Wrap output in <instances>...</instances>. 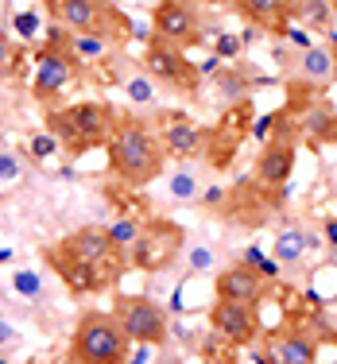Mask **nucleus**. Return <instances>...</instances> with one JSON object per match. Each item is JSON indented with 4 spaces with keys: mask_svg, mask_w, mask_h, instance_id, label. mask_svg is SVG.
<instances>
[{
    "mask_svg": "<svg viewBox=\"0 0 337 364\" xmlns=\"http://www.w3.org/2000/svg\"><path fill=\"white\" fill-rule=\"evenodd\" d=\"M105 151H109L112 175L120 182H128V186H148V182H155L163 175V163H167V151H163L159 136L148 132V128L132 117L117 120Z\"/></svg>",
    "mask_w": 337,
    "mask_h": 364,
    "instance_id": "1",
    "label": "nucleus"
},
{
    "mask_svg": "<svg viewBox=\"0 0 337 364\" xmlns=\"http://www.w3.org/2000/svg\"><path fill=\"white\" fill-rule=\"evenodd\" d=\"M117 128V112L101 101H77V105L47 112V132L58 136V144L70 151H90V147H105Z\"/></svg>",
    "mask_w": 337,
    "mask_h": 364,
    "instance_id": "2",
    "label": "nucleus"
},
{
    "mask_svg": "<svg viewBox=\"0 0 337 364\" xmlns=\"http://www.w3.org/2000/svg\"><path fill=\"white\" fill-rule=\"evenodd\" d=\"M70 360L74 364H124L128 360V333L105 310H90L77 318L70 333Z\"/></svg>",
    "mask_w": 337,
    "mask_h": 364,
    "instance_id": "3",
    "label": "nucleus"
},
{
    "mask_svg": "<svg viewBox=\"0 0 337 364\" xmlns=\"http://www.w3.org/2000/svg\"><path fill=\"white\" fill-rule=\"evenodd\" d=\"M183 245H186V237H183V229H178L175 221L155 218V221L144 225L140 240L128 248V264L140 267V272H148V275L167 272V267L178 259V252H183Z\"/></svg>",
    "mask_w": 337,
    "mask_h": 364,
    "instance_id": "4",
    "label": "nucleus"
},
{
    "mask_svg": "<svg viewBox=\"0 0 337 364\" xmlns=\"http://www.w3.org/2000/svg\"><path fill=\"white\" fill-rule=\"evenodd\" d=\"M117 322L124 326L128 341H136V345L159 349V345H167V337H171L163 306L155 299H144V294H124V299H117Z\"/></svg>",
    "mask_w": 337,
    "mask_h": 364,
    "instance_id": "5",
    "label": "nucleus"
},
{
    "mask_svg": "<svg viewBox=\"0 0 337 364\" xmlns=\"http://www.w3.org/2000/svg\"><path fill=\"white\" fill-rule=\"evenodd\" d=\"M58 245H63L66 252L97 264L101 272H109L112 283H117L120 272L128 267V248H120L117 240L109 237V229H101V225H82V229H74L70 237H63Z\"/></svg>",
    "mask_w": 337,
    "mask_h": 364,
    "instance_id": "6",
    "label": "nucleus"
},
{
    "mask_svg": "<svg viewBox=\"0 0 337 364\" xmlns=\"http://www.w3.org/2000/svg\"><path fill=\"white\" fill-rule=\"evenodd\" d=\"M144 70L167 85H178L186 93H194L198 82H202V70L183 55V47L163 43V39H148V47H144Z\"/></svg>",
    "mask_w": 337,
    "mask_h": 364,
    "instance_id": "7",
    "label": "nucleus"
},
{
    "mask_svg": "<svg viewBox=\"0 0 337 364\" xmlns=\"http://www.w3.org/2000/svg\"><path fill=\"white\" fill-rule=\"evenodd\" d=\"M151 28H155V39L163 43H175V47H194L202 43V20L198 12L183 0H159L151 12Z\"/></svg>",
    "mask_w": 337,
    "mask_h": 364,
    "instance_id": "8",
    "label": "nucleus"
},
{
    "mask_svg": "<svg viewBox=\"0 0 337 364\" xmlns=\"http://www.w3.org/2000/svg\"><path fill=\"white\" fill-rule=\"evenodd\" d=\"M43 256H47V264L58 272V279L66 283V291H74V294H97V291L112 287V275L109 272H101L97 264H90V259H82L74 252H66L63 245L47 248Z\"/></svg>",
    "mask_w": 337,
    "mask_h": 364,
    "instance_id": "9",
    "label": "nucleus"
},
{
    "mask_svg": "<svg viewBox=\"0 0 337 364\" xmlns=\"http://www.w3.org/2000/svg\"><path fill=\"white\" fill-rule=\"evenodd\" d=\"M210 326L232 345H252L264 329L256 302H229V299H218L210 306Z\"/></svg>",
    "mask_w": 337,
    "mask_h": 364,
    "instance_id": "10",
    "label": "nucleus"
},
{
    "mask_svg": "<svg viewBox=\"0 0 337 364\" xmlns=\"http://www.w3.org/2000/svg\"><path fill=\"white\" fill-rule=\"evenodd\" d=\"M74 63H77V58L70 55V47H58V43L43 47V50H39V58H36L31 97H36V101L58 97V93H63L66 85H70V77H74Z\"/></svg>",
    "mask_w": 337,
    "mask_h": 364,
    "instance_id": "11",
    "label": "nucleus"
},
{
    "mask_svg": "<svg viewBox=\"0 0 337 364\" xmlns=\"http://www.w3.org/2000/svg\"><path fill=\"white\" fill-rule=\"evenodd\" d=\"M248 132H252V105L245 101V105L229 109L218 124H213V132H210V163L213 167H225V163L232 159V151L245 144Z\"/></svg>",
    "mask_w": 337,
    "mask_h": 364,
    "instance_id": "12",
    "label": "nucleus"
},
{
    "mask_svg": "<svg viewBox=\"0 0 337 364\" xmlns=\"http://www.w3.org/2000/svg\"><path fill=\"white\" fill-rule=\"evenodd\" d=\"M47 8L70 36H85V31L97 36L109 0H47Z\"/></svg>",
    "mask_w": 337,
    "mask_h": 364,
    "instance_id": "13",
    "label": "nucleus"
},
{
    "mask_svg": "<svg viewBox=\"0 0 337 364\" xmlns=\"http://www.w3.org/2000/svg\"><path fill=\"white\" fill-rule=\"evenodd\" d=\"M213 291H218V299H229V302H260L264 272H260V267H252L248 259H245V264H229V267H221V272H218Z\"/></svg>",
    "mask_w": 337,
    "mask_h": 364,
    "instance_id": "14",
    "label": "nucleus"
},
{
    "mask_svg": "<svg viewBox=\"0 0 337 364\" xmlns=\"http://www.w3.org/2000/svg\"><path fill=\"white\" fill-rule=\"evenodd\" d=\"M264 364H318V345H314V337L299 333V329L267 333L264 337Z\"/></svg>",
    "mask_w": 337,
    "mask_h": 364,
    "instance_id": "15",
    "label": "nucleus"
},
{
    "mask_svg": "<svg viewBox=\"0 0 337 364\" xmlns=\"http://www.w3.org/2000/svg\"><path fill=\"white\" fill-rule=\"evenodd\" d=\"M167 124H163V151L175 155V159H194V155L205 151V132L194 124L190 117H163Z\"/></svg>",
    "mask_w": 337,
    "mask_h": 364,
    "instance_id": "16",
    "label": "nucleus"
},
{
    "mask_svg": "<svg viewBox=\"0 0 337 364\" xmlns=\"http://www.w3.org/2000/svg\"><path fill=\"white\" fill-rule=\"evenodd\" d=\"M295 171V144L291 140H267L260 159H256V182L264 186H283Z\"/></svg>",
    "mask_w": 337,
    "mask_h": 364,
    "instance_id": "17",
    "label": "nucleus"
},
{
    "mask_svg": "<svg viewBox=\"0 0 337 364\" xmlns=\"http://www.w3.org/2000/svg\"><path fill=\"white\" fill-rule=\"evenodd\" d=\"M295 4L299 0H237V8L252 23H264V28H275V31L291 28V20H295Z\"/></svg>",
    "mask_w": 337,
    "mask_h": 364,
    "instance_id": "18",
    "label": "nucleus"
},
{
    "mask_svg": "<svg viewBox=\"0 0 337 364\" xmlns=\"http://www.w3.org/2000/svg\"><path fill=\"white\" fill-rule=\"evenodd\" d=\"M310 248H318V240L310 237V232L295 229V225H287V229H279V232H275V240H272V259L291 267V264H299Z\"/></svg>",
    "mask_w": 337,
    "mask_h": 364,
    "instance_id": "19",
    "label": "nucleus"
},
{
    "mask_svg": "<svg viewBox=\"0 0 337 364\" xmlns=\"http://www.w3.org/2000/svg\"><path fill=\"white\" fill-rule=\"evenodd\" d=\"M302 132L310 136L314 144H333L337 140V112L330 105H306L302 109Z\"/></svg>",
    "mask_w": 337,
    "mask_h": 364,
    "instance_id": "20",
    "label": "nucleus"
},
{
    "mask_svg": "<svg viewBox=\"0 0 337 364\" xmlns=\"http://www.w3.org/2000/svg\"><path fill=\"white\" fill-rule=\"evenodd\" d=\"M299 70H302V77H306V82H330L333 70H337L333 47H326V43L306 47V50H302V58H299Z\"/></svg>",
    "mask_w": 337,
    "mask_h": 364,
    "instance_id": "21",
    "label": "nucleus"
},
{
    "mask_svg": "<svg viewBox=\"0 0 337 364\" xmlns=\"http://www.w3.org/2000/svg\"><path fill=\"white\" fill-rule=\"evenodd\" d=\"M112 50V43L105 36H93V31H85V36H70V55L77 63H105V55Z\"/></svg>",
    "mask_w": 337,
    "mask_h": 364,
    "instance_id": "22",
    "label": "nucleus"
},
{
    "mask_svg": "<svg viewBox=\"0 0 337 364\" xmlns=\"http://www.w3.org/2000/svg\"><path fill=\"white\" fill-rule=\"evenodd\" d=\"M8 28H12V39L16 43H36L39 31H43L39 8H16V12L8 16Z\"/></svg>",
    "mask_w": 337,
    "mask_h": 364,
    "instance_id": "23",
    "label": "nucleus"
},
{
    "mask_svg": "<svg viewBox=\"0 0 337 364\" xmlns=\"http://www.w3.org/2000/svg\"><path fill=\"white\" fill-rule=\"evenodd\" d=\"M167 190H171L175 202H198V198H202V182H198V175H194V171H186V167L171 175Z\"/></svg>",
    "mask_w": 337,
    "mask_h": 364,
    "instance_id": "24",
    "label": "nucleus"
},
{
    "mask_svg": "<svg viewBox=\"0 0 337 364\" xmlns=\"http://www.w3.org/2000/svg\"><path fill=\"white\" fill-rule=\"evenodd\" d=\"M124 97L132 105H155V77L151 74H128L124 77Z\"/></svg>",
    "mask_w": 337,
    "mask_h": 364,
    "instance_id": "25",
    "label": "nucleus"
},
{
    "mask_svg": "<svg viewBox=\"0 0 337 364\" xmlns=\"http://www.w3.org/2000/svg\"><path fill=\"white\" fill-rule=\"evenodd\" d=\"M58 151H63V144H58V136H55V132H47V128H43V132H31V136H28V155H31L36 163H50Z\"/></svg>",
    "mask_w": 337,
    "mask_h": 364,
    "instance_id": "26",
    "label": "nucleus"
},
{
    "mask_svg": "<svg viewBox=\"0 0 337 364\" xmlns=\"http://www.w3.org/2000/svg\"><path fill=\"white\" fill-rule=\"evenodd\" d=\"M12 291L28 302H39L43 299V275L31 272V267H16L12 272Z\"/></svg>",
    "mask_w": 337,
    "mask_h": 364,
    "instance_id": "27",
    "label": "nucleus"
},
{
    "mask_svg": "<svg viewBox=\"0 0 337 364\" xmlns=\"http://www.w3.org/2000/svg\"><path fill=\"white\" fill-rule=\"evenodd\" d=\"M330 0H299L295 4V20H302L306 28H326V20H330Z\"/></svg>",
    "mask_w": 337,
    "mask_h": 364,
    "instance_id": "28",
    "label": "nucleus"
},
{
    "mask_svg": "<svg viewBox=\"0 0 337 364\" xmlns=\"http://www.w3.org/2000/svg\"><path fill=\"white\" fill-rule=\"evenodd\" d=\"M183 259H186V272L190 275H210L213 272V248L210 245H186Z\"/></svg>",
    "mask_w": 337,
    "mask_h": 364,
    "instance_id": "29",
    "label": "nucleus"
},
{
    "mask_svg": "<svg viewBox=\"0 0 337 364\" xmlns=\"http://www.w3.org/2000/svg\"><path fill=\"white\" fill-rule=\"evenodd\" d=\"M140 232H144V225L136 221V218H117V221L109 225V237L117 240L120 248H132L136 240H140Z\"/></svg>",
    "mask_w": 337,
    "mask_h": 364,
    "instance_id": "30",
    "label": "nucleus"
},
{
    "mask_svg": "<svg viewBox=\"0 0 337 364\" xmlns=\"http://www.w3.org/2000/svg\"><path fill=\"white\" fill-rule=\"evenodd\" d=\"M23 178V163L16 151H8V147H0V186H16V182Z\"/></svg>",
    "mask_w": 337,
    "mask_h": 364,
    "instance_id": "31",
    "label": "nucleus"
},
{
    "mask_svg": "<svg viewBox=\"0 0 337 364\" xmlns=\"http://www.w3.org/2000/svg\"><path fill=\"white\" fill-rule=\"evenodd\" d=\"M16 63H20V43L0 31V77L12 74V70H16Z\"/></svg>",
    "mask_w": 337,
    "mask_h": 364,
    "instance_id": "32",
    "label": "nucleus"
},
{
    "mask_svg": "<svg viewBox=\"0 0 337 364\" xmlns=\"http://www.w3.org/2000/svg\"><path fill=\"white\" fill-rule=\"evenodd\" d=\"M16 341H20V329H16L12 322H4V318H0V349H12Z\"/></svg>",
    "mask_w": 337,
    "mask_h": 364,
    "instance_id": "33",
    "label": "nucleus"
},
{
    "mask_svg": "<svg viewBox=\"0 0 337 364\" xmlns=\"http://www.w3.org/2000/svg\"><path fill=\"white\" fill-rule=\"evenodd\" d=\"M237 50H240V39H232V36L218 39V58H232Z\"/></svg>",
    "mask_w": 337,
    "mask_h": 364,
    "instance_id": "34",
    "label": "nucleus"
},
{
    "mask_svg": "<svg viewBox=\"0 0 337 364\" xmlns=\"http://www.w3.org/2000/svg\"><path fill=\"white\" fill-rule=\"evenodd\" d=\"M202 198H205V202H221V186H210V190H202Z\"/></svg>",
    "mask_w": 337,
    "mask_h": 364,
    "instance_id": "35",
    "label": "nucleus"
},
{
    "mask_svg": "<svg viewBox=\"0 0 337 364\" xmlns=\"http://www.w3.org/2000/svg\"><path fill=\"white\" fill-rule=\"evenodd\" d=\"M326 240H330V245H337V221H326Z\"/></svg>",
    "mask_w": 337,
    "mask_h": 364,
    "instance_id": "36",
    "label": "nucleus"
},
{
    "mask_svg": "<svg viewBox=\"0 0 337 364\" xmlns=\"http://www.w3.org/2000/svg\"><path fill=\"white\" fill-rule=\"evenodd\" d=\"M202 4H213V8H225V4H232V0H202Z\"/></svg>",
    "mask_w": 337,
    "mask_h": 364,
    "instance_id": "37",
    "label": "nucleus"
},
{
    "mask_svg": "<svg viewBox=\"0 0 337 364\" xmlns=\"http://www.w3.org/2000/svg\"><path fill=\"white\" fill-rule=\"evenodd\" d=\"M0 23H4V0H0Z\"/></svg>",
    "mask_w": 337,
    "mask_h": 364,
    "instance_id": "38",
    "label": "nucleus"
},
{
    "mask_svg": "<svg viewBox=\"0 0 337 364\" xmlns=\"http://www.w3.org/2000/svg\"><path fill=\"white\" fill-rule=\"evenodd\" d=\"M0 364H8V357H4V349H0Z\"/></svg>",
    "mask_w": 337,
    "mask_h": 364,
    "instance_id": "39",
    "label": "nucleus"
},
{
    "mask_svg": "<svg viewBox=\"0 0 337 364\" xmlns=\"http://www.w3.org/2000/svg\"><path fill=\"white\" fill-rule=\"evenodd\" d=\"M330 8H333V12H337V0H330Z\"/></svg>",
    "mask_w": 337,
    "mask_h": 364,
    "instance_id": "40",
    "label": "nucleus"
}]
</instances>
